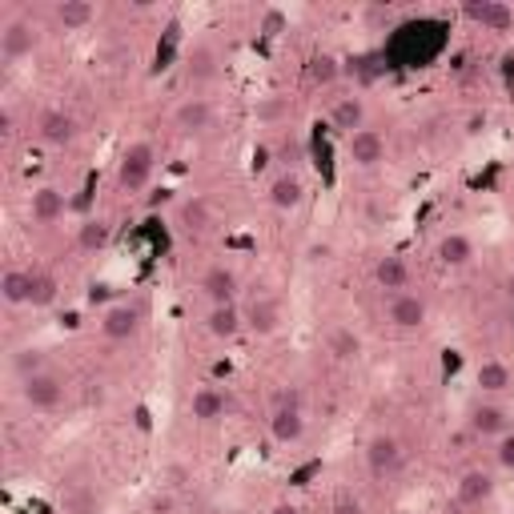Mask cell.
Instances as JSON below:
<instances>
[{"label":"cell","mask_w":514,"mask_h":514,"mask_svg":"<svg viewBox=\"0 0 514 514\" xmlns=\"http://www.w3.org/2000/svg\"><path fill=\"white\" fill-rule=\"evenodd\" d=\"M88 506H93V498H88V494H77V498H69V510H77V514H85Z\"/></svg>","instance_id":"836d02e7"},{"label":"cell","mask_w":514,"mask_h":514,"mask_svg":"<svg viewBox=\"0 0 514 514\" xmlns=\"http://www.w3.org/2000/svg\"><path fill=\"white\" fill-rule=\"evenodd\" d=\"M470 426L482 434V438H502V434L510 430V426H506V410H498V406H478L470 418Z\"/></svg>","instance_id":"603a6c76"},{"label":"cell","mask_w":514,"mask_h":514,"mask_svg":"<svg viewBox=\"0 0 514 514\" xmlns=\"http://www.w3.org/2000/svg\"><path fill=\"white\" fill-rule=\"evenodd\" d=\"M29 213L37 225H53L64 217V193L53 189V185H40V189H32L29 197Z\"/></svg>","instance_id":"8fae6325"},{"label":"cell","mask_w":514,"mask_h":514,"mask_svg":"<svg viewBox=\"0 0 514 514\" xmlns=\"http://www.w3.org/2000/svg\"><path fill=\"white\" fill-rule=\"evenodd\" d=\"M374 281L382 289H390V294H402V289L410 286V265L402 261L398 253H386L374 261Z\"/></svg>","instance_id":"e0dca14e"},{"label":"cell","mask_w":514,"mask_h":514,"mask_svg":"<svg viewBox=\"0 0 514 514\" xmlns=\"http://www.w3.org/2000/svg\"><path fill=\"white\" fill-rule=\"evenodd\" d=\"M286 12H281V8H265L261 12V32L265 37H281V32H286Z\"/></svg>","instance_id":"4dcf8cb0"},{"label":"cell","mask_w":514,"mask_h":514,"mask_svg":"<svg viewBox=\"0 0 514 514\" xmlns=\"http://www.w3.org/2000/svg\"><path fill=\"white\" fill-rule=\"evenodd\" d=\"M490 494H494V478L486 470H466L458 478V502L462 506H482Z\"/></svg>","instance_id":"d6986e66"},{"label":"cell","mask_w":514,"mask_h":514,"mask_svg":"<svg viewBox=\"0 0 514 514\" xmlns=\"http://www.w3.org/2000/svg\"><path fill=\"white\" fill-rule=\"evenodd\" d=\"M0 294H4L8 305H29L32 269H4V273H0Z\"/></svg>","instance_id":"7402d4cb"},{"label":"cell","mask_w":514,"mask_h":514,"mask_svg":"<svg viewBox=\"0 0 514 514\" xmlns=\"http://www.w3.org/2000/svg\"><path fill=\"white\" fill-rule=\"evenodd\" d=\"M201 294L213 305H233L237 302V273L225 269V265H213V269L201 273Z\"/></svg>","instance_id":"52a82bcc"},{"label":"cell","mask_w":514,"mask_h":514,"mask_svg":"<svg viewBox=\"0 0 514 514\" xmlns=\"http://www.w3.org/2000/svg\"><path fill=\"white\" fill-rule=\"evenodd\" d=\"M462 12L470 16V21H478L482 29H490V32H506L514 24V8L502 4V0H470Z\"/></svg>","instance_id":"ba28073f"},{"label":"cell","mask_w":514,"mask_h":514,"mask_svg":"<svg viewBox=\"0 0 514 514\" xmlns=\"http://www.w3.org/2000/svg\"><path fill=\"white\" fill-rule=\"evenodd\" d=\"M77 241H80V249H88V253H93V249H104L109 245V225H104L101 217H93V221L80 225Z\"/></svg>","instance_id":"83f0119b"},{"label":"cell","mask_w":514,"mask_h":514,"mask_svg":"<svg viewBox=\"0 0 514 514\" xmlns=\"http://www.w3.org/2000/svg\"><path fill=\"white\" fill-rule=\"evenodd\" d=\"M361 120H366V104H361V96H337L334 109H329V125H334L337 133H345V137L358 133Z\"/></svg>","instance_id":"2e32d148"},{"label":"cell","mask_w":514,"mask_h":514,"mask_svg":"<svg viewBox=\"0 0 514 514\" xmlns=\"http://www.w3.org/2000/svg\"><path fill=\"white\" fill-rule=\"evenodd\" d=\"M173 125L181 128V133H205V128L213 125V109H209V101H201V96H189V101H181L173 109Z\"/></svg>","instance_id":"4fadbf2b"},{"label":"cell","mask_w":514,"mask_h":514,"mask_svg":"<svg viewBox=\"0 0 514 514\" xmlns=\"http://www.w3.org/2000/svg\"><path fill=\"white\" fill-rule=\"evenodd\" d=\"M21 394L32 410H56L64 402V382L56 374H48V369H40L32 377H21Z\"/></svg>","instance_id":"277c9868"},{"label":"cell","mask_w":514,"mask_h":514,"mask_svg":"<svg viewBox=\"0 0 514 514\" xmlns=\"http://www.w3.org/2000/svg\"><path fill=\"white\" fill-rule=\"evenodd\" d=\"M245 329H253L257 337H269L281 329V305L273 297H253L245 310Z\"/></svg>","instance_id":"30bf717a"},{"label":"cell","mask_w":514,"mask_h":514,"mask_svg":"<svg viewBox=\"0 0 514 514\" xmlns=\"http://www.w3.org/2000/svg\"><path fill=\"white\" fill-rule=\"evenodd\" d=\"M12 369H16L21 377H32V374H40V369H45V358H40L37 350H21V353L12 358Z\"/></svg>","instance_id":"f546056e"},{"label":"cell","mask_w":514,"mask_h":514,"mask_svg":"<svg viewBox=\"0 0 514 514\" xmlns=\"http://www.w3.org/2000/svg\"><path fill=\"white\" fill-rule=\"evenodd\" d=\"M153 161H157V153H153L149 141H133L125 149V157H120V169H117V185L125 193H141L145 185H149L153 177Z\"/></svg>","instance_id":"7a4b0ae2"},{"label":"cell","mask_w":514,"mask_h":514,"mask_svg":"<svg viewBox=\"0 0 514 514\" xmlns=\"http://www.w3.org/2000/svg\"><path fill=\"white\" fill-rule=\"evenodd\" d=\"M205 329L213 337H221V342H229V337H237L241 329H245V313H241L237 305H213L205 318Z\"/></svg>","instance_id":"ac0fdd59"},{"label":"cell","mask_w":514,"mask_h":514,"mask_svg":"<svg viewBox=\"0 0 514 514\" xmlns=\"http://www.w3.org/2000/svg\"><path fill=\"white\" fill-rule=\"evenodd\" d=\"M470 257H474V241L466 237V233H446V237L438 241V261L450 265V269H462Z\"/></svg>","instance_id":"44dd1931"},{"label":"cell","mask_w":514,"mask_h":514,"mask_svg":"<svg viewBox=\"0 0 514 514\" xmlns=\"http://www.w3.org/2000/svg\"><path fill=\"white\" fill-rule=\"evenodd\" d=\"M269 434L278 446H289L305 434V418H302V402H297L294 390H281L278 402H273V414H269Z\"/></svg>","instance_id":"6da1fadb"},{"label":"cell","mask_w":514,"mask_h":514,"mask_svg":"<svg viewBox=\"0 0 514 514\" xmlns=\"http://www.w3.org/2000/svg\"><path fill=\"white\" fill-rule=\"evenodd\" d=\"M402 458L406 454H402V442L394 438V434H374V438L366 442V466L377 482L394 478V474L402 470Z\"/></svg>","instance_id":"3957f363"},{"label":"cell","mask_w":514,"mask_h":514,"mask_svg":"<svg viewBox=\"0 0 514 514\" xmlns=\"http://www.w3.org/2000/svg\"><path fill=\"white\" fill-rule=\"evenodd\" d=\"M482 125H486V117H482V112H470V117H466V133H478Z\"/></svg>","instance_id":"e575fe53"},{"label":"cell","mask_w":514,"mask_h":514,"mask_svg":"<svg viewBox=\"0 0 514 514\" xmlns=\"http://www.w3.org/2000/svg\"><path fill=\"white\" fill-rule=\"evenodd\" d=\"M96 8L88 4V0H61L56 4V21L64 24V29H85V24H93Z\"/></svg>","instance_id":"cb8c5ba5"},{"label":"cell","mask_w":514,"mask_h":514,"mask_svg":"<svg viewBox=\"0 0 514 514\" xmlns=\"http://www.w3.org/2000/svg\"><path fill=\"white\" fill-rule=\"evenodd\" d=\"M32 48H37V32H32L29 21L4 24V32H0V53H4V61H21Z\"/></svg>","instance_id":"7c38bea8"},{"label":"cell","mask_w":514,"mask_h":514,"mask_svg":"<svg viewBox=\"0 0 514 514\" xmlns=\"http://www.w3.org/2000/svg\"><path fill=\"white\" fill-rule=\"evenodd\" d=\"M189 414L197 418V422H217V418L225 414V394L217 390V386H201V390H193L189 398Z\"/></svg>","instance_id":"ffe728a7"},{"label":"cell","mask_w":514,"mask_h":514,"mask_svg":"<svg viewBox=\"0 0 514 514\" xmlns=\"http://www.w3.org/2000/svg\"><path fill=\"white\" fill-rule=\"evenodd\" d=\"M310 77L318 80V85H329V80L337 77V61H334V56H318V61H313V69H310Z\"/></svg>","instance_id":"1f68e13d"},{"label":"cell","mask_w":514,"mask_h":514,"mask_svg":"<svg viewBox=\"0 0 514 514\" xmlns=\"http://www.w3.org/2000/svg\"><path fill=\"white\" fill-rule=\"evenodd\" d=\"M386 318L398 329H418L426 321V302L418 294H394L390 305H386Z\"/></svg>","instance_id":"9c48e42d"},{"label":"cell","mask_w":514,"mask_h":514,"mask_svg":"<svg viewBox=\"0 0 514 514\" xmlns=\"http://www.w3.org/2000/svg\"><path fill=\"white\" fill-rule=\"evenodd\" d=\"M137 329H141V305L117 302L101 313V334L109 337V342H128Z\"/></svg>","instance_id":"5b68a950"},{"label":"cell","mask_w":514,"mask_h":514,"mask_svg":"<svg viewBox=\"0 0 514 514\" xmlns=\"http://www.w3.org/2000/svg\"><path fill=\"white\" fill-rule=\"evenodd\" d=\"M506 297H510V302H514V273H510V278H506Z\"/></svg>","instance_id":"74e56055"},{"label":"cell","mask_w":514,"mask_h":514,"mask_svg":"<svg viewBox=\"0 0 514 514\" xmlns=\"http://www.w3.org/2000/svg\"><path fill=\"white\" fill-rule=\"evenodd\" d=\"M382 157H386V141H382V133H374V128H358V133L350 137V161H353V165L374 169Z\"/></svg>","instance_id":"5bb4252c"},{"label":"cell","mask_w":514,"mask_h":514,"mask_svg":"<svg viewBox=\"0 0 514 514\" xmlns=\"http://www.w3.org/2000/svg\"><path fill=\"white\" fill-rule=\"evenodd\" d=\"M0 133H12V112H0Z\"/></svg>","instance_id":"d590c367"},{"label":"cell","mask_w":514,"mask_h":514,"mask_svg":"<svg viewBox=\"0 0 514 514\" xmlns=\"http://www.w3.org/2000/svg\"><path fill=\"white\" fill-rule=\"evenodd\" d=\"M56 278L48 269H32V294H29V305H37V310H45V305L56 302Z\"/></svg>","instance_id":"484cf974"},{"label":"cell","mask_w":514,"mask_h":514,"mask_svg":"<svg viewBox=\"0 0 514 514\" xmlns=\"http://www.w3.org/2000/svg\"><path fill=\"white\" fill-rule=\"evenodd\" d=\"M329 353H334L337 361H353L361 353L358 334H353V329H334V334H329Z\"/></svg>","instance_id":"4316f807"},{"label":"cell","mask_w":514,"mask_h":514,"mask_svg":"<svg viewBox=\"0 0 514 514\" xmlns=\"http://www.w3.org/2000/svg\"><path fill=\"white\" fill-rule=\"evenodd\" d=\"M37 137L45 145H53V149H64V145L77 141V120L64 109H45L37 117Z\"/></svg>","instance_id":"8992f818"},{"label":"cell","mask_w":514,"mask_h":514,"mask_svg":"<svg viewBox=\"0 0 514 514\" xmlns=\"http://www.w3.org/2000/svg\"><path fill=\"white\" fill-rule=\"evenodd\" d=\"M269 514H297V506H273Z\"/></svg>","instance_id":"8d00e7d4"},{"label":"cell","mask_w":514,"mask_h":514,"mask_svg":"<svg viewBox=\"0 0 514 514\" xmlns=\"http://www.w3.org/2000/svg\"><path fill=\"white\" fill-rule=\"evenodd\" d=\"M474 377H478V386H482L486 394H502L506 386H510V369H506V361H498V358H486V361H482Z\"/></svg>","instance_id":"d4e9b609"},{"label":"cell","mask_w":514,"mask_h":514,"mask_svg":"<svg viewBox=\"0 0 514 514\" xmlns=\"http://www.w3.org/2000/svg\"><path fill=\"white\" fill-rule=\"evenodd\" d=\"M302 201H305V185H302V177H297L294 169H286V173L273 177V185H269V205L273 209H297Z\"/></svg>","instance_id":"9a60e30c"},{"label":"cell","mask_w":514,"mask_h":514,"mask_svg":"<svg viewBox=\"0 0 514 514\" xmlns=\"http://www.w3.org/2000/svg\"><path fill=\"white\" fill-rule=\"evenodd\" d=\"M185 225H189V229H197V233H205L209 225H213V213H209V205L201 197L185 201Z\"/></svg>","instance_id":"f1b7e54d"},{"label":"cell","mask_w":514,"mask_h":514,"mask_svg":"<svg viewBox=\"0 0 514 514\" xmlns=\"http://www.w3.org/2000/svg\"><path fill=\"white\" fill-rule=\"evenodd\" d=\"M494 454H498V462H502L506 470H514V430H506L502 438H498V450H494Z\"/></svg>","instance_id":"d6a6232c"}]
</instances>
